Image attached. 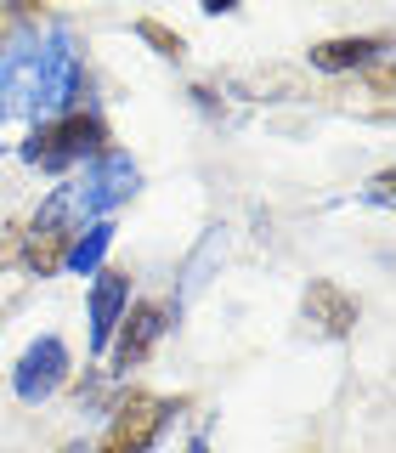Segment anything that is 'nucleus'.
I'll use <instances>...</instances> for the list:
<instances>
[{
	"label": "nucleus",
	"instance_id": "1a4fd4ad",
	"mask_svg": "<svg viewBox=\"0 0 396 453\" xmlns=\"http://www.w3.org/2000/svg\"><path fill=\"white\" fill-rule=\"evenodd\" d=\"M125 306H131V278L119 266H103L91 278V295H85V318H91V357H108V340L119 329Z\"/></svg>",
	"mask_w": 396,
	"mask_h": 453
},
{
	"label": "nucleus",
	"instance_id": "39448f33",
	"mask_svg": "<svg viewBox=\"0 0 396 453\" xmlns=\"http://www.w3.org/2000/svg\"><path fill=\"white\" fill-rule=\"evenodd\" d=\"M141 188V165L131 159L125 148H108L85 165V176L74 181V204H80V221H96V216H113L119 204H131Z\"/></svg>",
	"mask_w": 396,
	"mask_h": 453
},
{
	"label": "nucleus",
	"instance_id": "f8f14e48",
	"mask_svg": "<svg viewBox=\"0 0 396 453\" xmlns=\"http://www.w3.org/2000/svg\"><path fill=\"white\" fill-rule=\"evenodd\" d=\"M136 35L148 40L159 57H170V63H181V57H187V40H181V28H170V23H159V18H136Z\"/></svg>",
	"mask_w": 396,
	"mask_h": 453
},
{
	"label": "nucleus",
	"instance_id": "9b49d317",
	"mask_svg": "<svg viewBox=\"0 0 396 453\" xmlns=\"http://www.w3.org/2000/svg\"><path fill=\"white\" fill-rule=\"evenodd\" d=\"M113 216H96V221H85L80 233H74V244H68V273H80V278H96L108 266V250H113Z\"/></svg>",
	"mask_w": 396,
	"mask_h": 453
},
{
	"label": "nucleus",
	"instance_id": "9d476101",
	"mask_svg": "<svg viewBox=\"0 0 396 453\" xmlns=\"http://www.w3.org/2000/svg\"><path fill=\"white\" fill-rule=\"evenodd\" d=\"M379 57H391V35H339V40H317L306 51V63L323 68V74H346V68H374Z\"/></svg>",
	"mask_w": 396,
	"mask_h": 453
},
{
	"label": "nucleus",
	"instance_id": "2eb2a0df",
	"mask_svg": "<svg viewBox=\"0 0 396 453\" xmlns=\"http://www.w3.org/2000/svg\"><path fill=\"white\" fill-rule=\"evenodd\" d=\"M187 453H209V448H204V442H193V448H187Z\"/></svg>",
	"mask_w": 396,
	"mask_h": 453
},
{
	"label": "nucleus",
	"instance_id": "f257e3e1",
	"mask_svg": "<svg viewBox=\"0 0 396 453\" xmlns=\"http://www.w3.org/2000/svg\"><path fill=\"white\" fill-rule=\"evenodd\" d=\"M91 108V74H85L74 35L51 28L40 40H23L0 57V119H57V113Z\"/></svg>",
	"mask_w": 396,
	"mask_h": 453
},
{
	"label": "nucleus",
	"instance_id": "0eeeda50",
	"mask_svg": "<svg viewBox=\"0 0 396 453\" xmlns=\"http://www.w3.org/2000/svg\"><path fill=\"white\" fill-rule=\"evenodd\" d=\"M164 334H170V306L164 301H131L125 318H119V329H113V340H108V374L125 380L131 368H141Z\"/></svg>",
	"mask_w": 396,
	"mask_h": 453
},
{
	"label": "nucleus",
	"instance_id": "20e7f679",
	"mask_svg": "<svg viewBox=\"0 0 396 453\" xmlns=\"http://www.w3.org/2000/svg\"><path fill=\"white\" fill-rule=\"evenodd\" d=\"M176 408L181 403H170V396L125 391L108 414V431H103V442H96V453H153V442L164 436V425H170Z\"/></svg>",
	"mask_w": 396,
	"mask_h": 453
},
{
	"label": "nucleus",
	"instance_id": "ddd939ff",
	"mask_svg": "<svg viewBox=\"0 0 396 453\" xmlns=\"http://www.w3.org/2000/svg\"><path fill=\"white\" fill-rule=\"evenodd\" d=\"M23 255V221H6L0 226V266H11Z\"/></svg>",
	"mask_w": 396,
	"mask_h": 453
},
{
	"label": "nucleus",
	"instance_id": "f03ea898",
	"mask_svg": "<svg viewBox=\"0 0 396 453\" xmlns=\"http://www.w3.org/2000/svg\"><path fill=\"white\" fill-rule=\"evenodd\" d=\"M113 136H108V119L96 108H74V113H57V119H40L34 131L18 142V159L46 170V176H63L74 165H91L96 153H108Z\"/></svg>",
	"mask_w": 396,
	"mask_h": 453
},
{
	"label": "nucleus",
	"instance_id": "423d86ee",
	"mask_svg": "<svg viewBox=\"0 0 396 453\" xmlns=\"http://www.w3.org/2000/svg\"><path fill=\"white\" fill-rule=\"evenodd\" d=\"M68 374H74V357H68L63 334H34L23 346V357L11 363V396L28 403V408H40L68 386Z\"/></svg>",
	"mask_w": 396,
	"mask_h": 453
},
{
	"label": "nucleus",
	"instance_id": "7ed1b4c3",
	"mask_svg": "<svg viewBox=\"0 0 396 453\" xmlns=\"http://www.w3.org/2000/svg\"><path fill=\"white\" fill-rule=\"evenodd\" d=\"M80 226L85 221H80V204H74V181H63V188H51L46 198H40V210L23 221V255H18V266H28L34 278L63 273L68 244H74Z\"/></svg>",
	"mask_w": 396,
	"mask_h": 453
},
{
	"label": "nucleus",
	"instance_id": "4468645a",
	"mask_svg": "<svg viewBox=\"0 0 396 453\" xmlns=\"http://www.w3.org/2000/svg\"><path fill=\"white\" fill-rule=\"evenodd\" d=\"M391 188H396V176H391V170H379V176L368 181V204H379V210H385V204H391Z\"/></svg>",
	"mask_w": 396,
	"mask_h": 453
},
{
	"label": "nucleus",
	"instance_id": "6e6552de",
	"mask_svg": "<svg viewBox=\"0 0 396 453\" xmlns=\"http://www.w3.org/2000/svg\"><path fill=\"white\" fill-rule=\"evenodd\" d=\"M301 318L311 323V334H323V340H346L351 329H357L362 306H357V295H351L346 283H334V278H311V283H306V295H301Z\"/></svg>",
	"mask_w": 396,
	"mask_h": 453
}]
</instances>
